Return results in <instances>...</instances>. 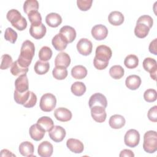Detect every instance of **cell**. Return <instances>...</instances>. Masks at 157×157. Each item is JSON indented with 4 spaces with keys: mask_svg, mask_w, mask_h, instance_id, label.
<instances>
[{
    "mask_svg": "<svg viewBox=\"0 0 157 157\" xmlns=\"http://www.w3.org/2000/svg\"><path fill=\"white\" fill-rule=\"evenodd\" d=\"M95 58L104 62H109L112 57V52L110 48L105 45H101L96 47Z\"/></svg>",
    "mask_w": 157,
    "mask_h": 157,
    "instance_id": "5",
    "label": "cell"
},
{
    "mask_svg": "<svg viewBox=\"0 0 157 157\" xmlns=\"http://www.w3.org/2000/svg\"><path fill=\"white\" fill-rule=\"evenodd\" d=\"M56 105V97L52 93H45L40 98L39 106L40 109L46 112L52 111Z\"/></svg>",
    "mask_w": 157,
    "mask_h": 157,
    "instance_id": "3",
    "label": "cell"
},
{
    "mask_svg": "<svg viewBox=\"0 0 157 157\" xmlns=\"http://www.w3.org/2000/svg\"><path fill=\"white\" fill-rule=\"evenodd\" d=\"M53 147L48 141L41 142L37 148L38 155L41 157H50L53 154Z\"/></svg>",
    "mask_w": 157,
    "mask_h": 157,
    "instance_id": "15",
    "label": "cell"
},
{
    "mask_svg": "<svg viewBox=\"0 0 157 157\" xmlns=\"http://www.w3.org/2000/svg\"><path fill=\"white\" fill-rule=\"evenodd\" d=\"M71 90L74 95L77 96H81L85 93L86 88L83 82H75L71 85Z\"/></svg>",
    "mask_w": 157,
    "mask_h": 157,
    "instance_id": "33",
    "label": "cell"
},
{
    "mask_svg": "<svg viewBox=\"0 0 157 157\" xmlns=\"http://www.w3.org/2000/svg\"><path fill=\"white\" fill-rule=\"evenodd\" d=\"M12 58L11 56L8 54H4L1 56V69L5 70L10 67L12 64Z\"/></svg>",
    "mask_w": 157,
    "mask_h": 157,
    "instance_id": "42",
    "label": "cell"
},
{
    "mask_svg": "<svg viewBox=\"0 0 157 157\" xmlns=\"http://www.w3.org/2000/svg\"><path fill=\"white\" fill-rule=\"evenodd\" d=\"M140 141V134L139 132L134 129L128 130L124 137V142L126 146L134 148L137 146Z\"/></svg>",
    "mask_w": 157,
    "mask_h": 157,
    "instance_id": "4",
    "label": "cell"
},
{
    "mask_svg": "<svg viewBox=\"0 0 157 157\" xmlns=\"http://www.w3.org/2000/svg\"><path fill=\"white\" fill-rule=\"evenodd\" d=\"M92 0H77V4L78 9L82 11H86L92 6Z\"/></svg>",
    "mask_w": 157,
    "mask_h": 157,
    "instance_id": "43",
    "label": "cell"
},
{
    "mask_svg": "<svg viewBox=\"0 0 157 157\" xmlns=\"http://www.w3.org/2000/svg\"><path fill=\"white\" fill-rule=\"evenodd\" d=\"M144 69L150 73V77L154 80L156 78L157 71V63L156 61L152 58H146L142 63Z\"/></svg>",
    "mask_w": 157,
    "mask_h": 157,
    "instance_id": "6",
    "label": "cell"
},
{
    "mask_svg": "<svg viewBox=\"0 0 157 157\" xmlns=\"http://www.w3.org/2000/svg\"><path fill=\"white\" fill-rule=\"evenodd\" d=\"M37 123L45 131L49 132L54 126V123L52 119L48 117L44 116L38 119Z\"/></svg>",
    "mask_w": 157,
    "mask_h": 157,
    "instance_id": "28",
    "label": "cell"
},
{
    "mask_svg": "<svg viewBox=\"0 0 157 157\" xmlns=\"http://www.w3.org/2000/svg\"><path fill=\"white\" fill-rule=\"evenodd\" d=\"M144 98L148 102H152L156 100L157 93L155 89H148L144 93Z\"/></svg>",
    "mask_w": 157,
    "mask_h": 157,
    "instance_id": "41",
    "label": "cell"
},
{
    "mask_svg": "<svg viewBox=\"0 0 157 157\" xmlns=\"http://www.w3.org/2000/svg\"><path fill=\"white\" fill-rule=\"evenodd\" d=\"M36 102H37V96L33 91H31V96H30L28 102L26 104H25L23 105V106L26 108H31V107H33L36 105Z\"/></svg>",
    "mask_w": 157,
    "mask_h": 157,
    "instance_id": "46",
    "label": "cell"
},
{
    "mask_svg": "<svg viewBox=\"0 0 157 157\" xmlns=\"http://www.w3.org/2000/svg\"><path fill=\"white\" fill-rule=\"evenodd\" d=\"M28 71V67H23L19 64L17 61H14L10 67V72L14 76H20L26 74Z\"/></svg>",
    "mask_w": 157,
    "mask_h": 157,
    "instance_id": "30",
    "label": "cell"
},
{
    "mask_svg": "<svg viewBox=\"0 0 157 157\" xmlns=\"http://www.w3.org/2000/svg\"><path fill=\"white\" fill-rule=\"evenodd\" d=\"M45 131L37 123L34 124L29 128V133L32 139L36 141L42 140L45 135Z\"/></svg>",
    "mask_w": 157,
    "mask_h": 157,
    "instance_id": "14",
    "label": "cell"
},
{
    "mask_svg": "<svg viewBox=\"0 0 157 157\" xmlns=\"http://www.w3.org/2000/svg\"><path fill=\"white\" fill-rule=\"evenodd\" d=\"M35 53L34 44L30 40L24 41L21 45L20 54L17 59L18 63L23 67H28Z\"/></svg>",
    "mask_w": 157,
    "mask_h": 157,
    "instance_id": "1",
    "label": "cell"
},
{
    "mask_svg": "<svg viewBox=\"0 0 157 157\" xmlns=\"http://www.w3.org/2000/svg\"><path fill=\"white\" fill-rule=\"evenodd\" d=\"M1 153H4V154H2V155H1V156H15L14 155H13L12 153H11V152L10 151H9L7 149H4L2 150H1Z\"/></svg>",
    "mask_w": 157,
    "mask_h": 157,
    "instance_id": "51",
    "label": "cell"
},
{
    "mask_svg": "<svg viewBox=\"0 0 157 157\" xmlns=\"http://www.w3.org/2000/svg\"><path fill=\"white\" fill-rule=\"evenodd\" d=\"M88 104L90 109L95 105H100L106 108L107 105V101L104 95L100 93H96L90 97Z\"/></svg>",
    "mask_w": 157,
    "mask_h": 157,
    "instance_id": "11",
    "label": "cell"
},
{
    "mask_svg": "<svg viewBox=\"0 0 157 157\" xmlns=\"http://www.w3.org/2000/svg\"><path fill=\"white\" fill-rule=\"evenodd\" d=\"M34 151V147L32 143L28 141H25L20 144L19 146V151L24 156H33Z\"/></svg>",
    "mask_w": 157,
    "mask_h": 157,
    "instance_id": "23",
    "label": "cell"
},
{
    "mask_svg": "<svg viewBox=\"0 0 157 157\" xmlns=\"http://www.w3.org/2000/svg\"><path fill=\"white\" fill-rule=\"evenodd\" d=\"M17 33L11 28H7L4 33V38L6 40L14 44L17 39Z\"/></svg>",
    "mask_w": 157,
    "mask_h": 157,
    "instance_id": "40",
    "label": "cell"
},
{
    "mask_svg": "<svg viewBox=\"0 0 157 157\" xmlns=\"http://www.w3.org/2000/svg\"><path fill=\"white\" fill-rule=\"evenodd\" d=\"M147 116L148 119L150 121L153 122L157 121V106L156 105H155L149 109L147 113Z\"/></svg>",
    "mask_w": 157,
    "mask_h": 157,
    "instance_id": "45",
    "label": "cell"
},
{
    "mask_svg": "<svg viewBox=\"0 0 157 157\" xmlns=\"http://www.w3.org/2000/svg\"><path fill=\"white\" fill-rule=\"evenodd\" d=\"M67 147L73 153H81L84 149V145L83 143L76 139L71 138L66 142Z\"/></svg>",
    "mask_w": 157,
    "mask_h": 157,
    "instance_id": "17",
    "label": "cell"
},
{
    "mask_svg": "<svg viewBox=\"0 0 157 157\" xmlns=\"http://www.w3.org/2000/svg\"><path fill=\"white\" fill-rule=\"evenodd\" d=\"M38 9L39 2L36 0H27L23 4V10L26 14H28L31 11L37 10Z\"/></svg>",
    "mask_w": 157,
    "mask_h": 157,
    "instance_id": "38",
    "label": "cell"
},
{
    "mask_svg": "<svg viewBox=\"0 0 157 157\" xmlns=\"http://www.w3.org/2000/svg\"><path fill=\"white\" fill-rule=\"evenodd\" d=\"M15 28L18 29V31H23L27 27V21L25 17H22L21 19L15 25L13 26Z\"/></svg>",
    "mask_w": 157,
    "mask_h": 157,
    "instance_id": "48",
    "label": "cell"
},
{
    "mask_svg": "<svg viewBox=\"0 0 157 157\" xmlns=\"http://www.w3.org/2000/svg\"><path fill=\"white\" fill-rule=\"evenodd\" d=\"M77 49L80 54L83 56H88L91 54L92 52L93 44L88 39L82 38L77 42Z\"/></svg>",
    "mask_w": 157,
    "mask_h": 157,
    "instance_id": "7",
    "label": "cell"
},
{
    "mask_svg": "<svg viewBox=\"0 0 157 157\" xmlns=\"http://www.w3.org/2000/svg\"><path fill=\"white\" fill-rule=\"evenodd\" d=\"M67 71L66 67L55 66L52 71V75L56 80H64L67 76Z\"/></svg>",
    "mask_w": 157,
    "mask_h": 157,
    "instance_id": "34",
    "label": "cell"
},
{
    "mask_svg": "<svg viewBox=\"0 0 157 157\" xmlns=\"http://www.w3.org/2000/svg\"><path fill=\"white\" fill-rule=\"evenodd\" d=\"M124 69L120 65H115L109 70L110 75L114 79H120L124 75Z\"/></svg>",
    "mask_w": 157,
    "mask_h": 157,
    "instance_id": "36",
    "label": "cell"
},
{
    "mask_svg": "<svg viewBox=\"0 0 157 157\" xmlns=\"http://www.w3.org/2000/svg\"><path fill=\"white\" fill-rule=\"evenodd\" d=\"M31 91L28 90L23 93H20L15 90L13 94L14 100L17 104L23 105L25 104H26L28 102L31 96Z\"/></svg>",
    "mask_w": 157,
    "mask_h": 157,
    "instance_id": "27",
    "label": "cell"
},
{
    "mask_svg": "<svg viewBox=\"0 0 157 157\" xmlns=\"http://www.w3.org/2000/svg\"><path fill=\"white\" fill-rule=\"evenodd\" d=\"M126 120L124 117L120 115H113L110 117L109 123L110 126L113 129H120L125 124Z\"/></svg>",
    "mask_w": 157,
    "mask_h": 157,
    "instance_id": "21",
    "label": "cell"
},
{
    "mask_svg": "<svg viewBox=\"0 0 157 157\" xmlns=\"http://www.w3.org/2000/svg\"><path fill=\"white\" fill-rule=\"evenodd\" d=\"M46 23L52 28H56L62 23L61 17L57 13H50L45 17Z\"/></svg>",
    "mask_w": 157,
    "mask_h": 157,
    "instance_id": "22",
    "label": "cell"
},
{
    "mask_svg": "<svg viewBox=\"0 0 157 157\" xmlns=\"http://www.w3.org/2000/svg\"><path fill=\"white\" fill-rule=\"evenodd\" d=\"M124 16L122 13L118 11H113L110 13L108 17L109 23L113 26H119L124 21Z\"/></svg>",
    "mask_w": 157,
    "mask_h": 157,
    "instance_id": "25",
    "label": "cell"
},
{
    "mask_svg": "<svg viewBox=\"0 0 157 157\" xmlns=\"http://www.w3.org/2000/svg\"><path fill=\"white\" fill-rule=\"evenodd\" d=\"M143 23V24L147 25L150 29L153 26V20L152 17H151L150 15H144L140 16L138 18L136 23Z\"/></svg>",
    "mask_w": 157,
    "mask_h": 157,
    "instance_id": "44",
    "label": "cell"
},
{
    "mask_svg": "<svg viewBox=\"0 0 157 157\" xmlns=\"http://www.w3.org/2000/svg\"><path fill=\"white\" fill-rule=\"evenodd\" d=\"M49 68L50 64L48 62L39 60L36 61L34 67V71L39 75H44L46 74L49 71Z\"/></svg>",
    "mask_w": 157,
    "mask_h": 157,
    "instance_id": "32",
    "label": "cell"
},
{
    "mask_svg": "<svg viewBox=\"0 0 157 157\" xmlns=\"http://www.w3.org/2000/svg\"><path fill=\"white\" fill-rule=\"evenodd\" d=\"M120 157H124V156H126V157H134V153L130 150H128V149H124V150H123L120 153V155H119Z\"/></svg>",
    "mask_w": 157,
    "mask_h": 157,
    "instance_id": "50",
    "label": "cell"
},
{
    "mask_svg": "<svg viewBox=\"0 0 157 157\" xmlns=\"http://www.w3.org/2000/svg\"><path fill=\"white\" fill-rule=\"evenodd\" d=\"M71 75L74 78L83 79L87 75V69L82 65H77L72 68Z\"/></svg>",
    "mask_w": 157,
    "mask_h": 157,
    "instance_id": "26",
    "label": "cell"
},
{
    "mask_svg": "<svg viewBox=\"0 0 157 157\" xmlns=\"http://www.w3.org/2000/svg\"><path fill=\"white\" fill-rule=\"evenodd\" d=\"M54 116L55 118L62 122H66L72 118L71 112L64 107H59L54 112Z\"/></svg>",
    "mask_w": 157,
    "mask_h": 157,
    "instance_id": "16",
    "label": "cell"
},
{
    "mask_svg": "<svg viewBox=\"0 0 157 157\" xmlns=\"http://www.w3.org/2000/svg\"><path fill=\"white\" fill-rule=\"evenodd\" d=\"M124 64L128 69H134L139 64V58L135 55H129L125 58Z\"/></svg>",
    "mask_w": 157,
    "mask_h": 157,
    "instance_id": "35",
    "label": "cell"
},
{
    "mask_svg": "<svg viewBox=\"0 0 157 157\" xmlns=\"http://www.w3.org/2000/svg\"><path fill=\"white\" fill-rule=\"evenodd\" d=\"M28 17L31 25H38L42 23V17L37 10L30 12L28 14Z\"/></svg>",
    "mask_w": 157,
    "mask_h": 157,
    "instance_id": "39",
    "label": "cell"
},
{
    "mask_svg": "<svg viewBox=\"0 0 157 157\" xmlns=\"http://www.w3.org/2000/svg\"><path fill=\"white\" fill-rule=\"evenodd\" d=\"M91 115L93 120L96 122L103 123L107 117L105 108L100 105L93 106L91 108Z\"/></svg>",
    "mask_w": 157,
    "mask_h": 157,
    "instance_id": "8",
    "label": "cell"
},
{
    "mask_svg": "<svg viewBox=\"0 0 157 157\" xmlns=\"http://www.w3.org/2000/svg\"><path fill=\"white\" fill-rule=\"evenodd\" d=\"M93 64L95 68H96L97 69L103 70L108 66L109 62H104V61H100L94 57L93 59Z\"/></svg>",
    "mask_w": 157,
    "mask_h": 157,
    "instance_id": "47",
    "label": "cell"
},
{
    "mask_svg": "<svg viewBox=\"0 0 157 157\" xmlns=\"http://www.w3.org/2000/svg\"><path fill=\"white\" fill-rule=\"evenodd\" d=\"M15 90L20 93H23L28 90L29 82L26 74H24L20 76L15 81Z\"/></svg>",
    "mask_w": 157,
    "mask_h": 157,
    "instance_id": "18",
    "label": "cell"
},
{
    "mask_svg": "<svg viewBox=\"0 0 157 157\" xmlns=\"http://www.w3.org/2000/svg\"><path fill=\"white\" fill-rule=\"evenodd\" d=\"M52 44L55 49L58 51H63L66 48L68 43L64 39L60 34L58 33L53 37Z\"/></svg>",
    "mask_w": 157,
    "mask_h": 157,
    "instance_id": "24",
    "label": "cell"
},
{
    "mask_svg": "<svg viewBox=\"0 0 157 157\" xmlns=\"http://www.w3.org/2000/svg\"><path fill=\"white\" fill-rule=\"evenodd\" d=\"M108 34V29L105 26L99 24L94 26L91 29L92 36L97 40L105 39Z\"/></svg>",
    "mask_w": 157,
    "mask_h": 157,
    "instance_id": "10",
    "label": "cell"
},
{
    "mask_svg": "<svg viewBox=\"0 0 157 157\" xmlns=\"http://www.w3.org/2000/svg\"><path fill=\"white\" fill-rule=\"evenodd\" d=\"M66 132L65 129L60 126H54L53 128L48 132L50 139L55 142L63 141L66 136Z\"/></svg>",
    "mask_w": 157,
    "mask_h": 157,
    "instance_id": "9",
    "label": "cell"
},
{
    "mask_svg": "<svg viewBox=\"0 0 157 157\" xmlns=\"http://www.w3.org/2000/svg\"><path fill=\"white\" fill-rule=\"evenodd\" d=\"M141 78L137 75H131L126 77L125 85L128 88L131 90H136L141 84Z\"/></svg>",
    "mask_w": 157,
    "mask_h": 157,
    "instance_id": "20",
    "label": "cell"
},
{
    "mask_svg": "<svg viewBox=\"0 0 157 157\" xmlns=\"http://www.w3.org/2000/svg\"><path fill=\"white\" fill-rule=\"evenodd\" d=\"M47 29L43 23L38 25H31L29 28L30 35L36 39H40L46 34Z\"/></svg>",
    "mask_w": 157,
    "mask_h": 157,
    "instance_id": "12",
    "label": "cell"
},
{
    "mask_svg": "<svg viewBox=\"0 0 157 157\" xmlns=\"http://www.w3.org/2000/svg\"><path fill=\"white\" fill-rule=\"evenodd\" d=\"M143 148L148 153H153L157 150V134L155 131H148L144 136Z\"/></svg>",
    "mask_w": 157,
    "mask_h": 157,
    "instance_id": "2",
    "label": "cell"
},
{
    "mask_svg": "<svg viewBox=\"0 0 157 157\" xmlns=\"http://www.w3.org/2000/svg\"><path fill=\"white\" fill-rule=\"evenodd\" d=\"M22 17L23 16H21L20 12L17 9L10 10L6 15L7 19L9 22H10L12 26L17 24L21 19Z\"/></svg>",
    "mask_w": 157,
    "mask_h": 157,
    "instance_id": "31",
    "label": "cell"
},
{
    "mask_svg": "<svg viewBox=\"0 0 157 157\" xmlns=\"http://www.w3.org/2000/svg\"><path fill=\"white\" fill-rule=\"evenodd\" d=\"M71 64V58L66 52H61L56 55L55 59V66L67 67Z\"/></svg>",
    "mask_w": 157,
    "mask_h": 157,
    "instance_id": "19",
    "label": "cell"
},
{
    "mask_svg": "<svg viewBox=\"0 0 157 157\" xmlns=\"http://www.w3.org/2000/svg\"><path fill=\"white\" fill-rule=\"evenodd\" d=\"M150 31V28L145 25L140 23H136L134 28V34L136 37L142 39L145 37Z\"/></svg>",
    "mask_w": 157,
    "mask_h": 157,
    "instance_id": "29",
    "label": "cell"
},
{
    "mask_svg": "<svg viewBox=\"0 0 157 157\" xmlns=\"http://www.w3.org/2000/svg\"><path fill=\"white\" fill-rule=\"evenodd\" d=\"M52 54V50L50 47L47 46H44L39 50L38 56L40 61L47 62V61L51 59Z\"/></svg>",
    "mask_w": 157,
    "mask_h": 157,
    "instance_id": "37",
    "label": "cell"
},
{
    "mask_svg": "<svg viewBox=\"0 0 157 157\" xmlns=\"http://www.w3.org/2000/svg\"><path fill=\"white\" fill-rule=\"evenodd\" d=\"M60 35L67 43L72 42L76 37L75 29L70 26H64L59 30Z\"/></svg>",
    "mask_w": 157,
    "mask_h": 157,
    "instance_id": "13",
    "label": "cell"
},
{
    "mask_svg": "<svg viewBox=\"0 0 157 157\" xmlns=\"http://www.w3.org/2000/svg\"><path fill=\"white\" fill-rule=\"evenodd\" d=\"M156 41H157V39H155L153 40H152L150 45H149V51L150 53L156 55H157V52H156Z\"/></svg>",
    "mask_w": 157,
    "mask_h": 157,
    "instance_id": "49",
    "label": "cell"
}]
</instances>
